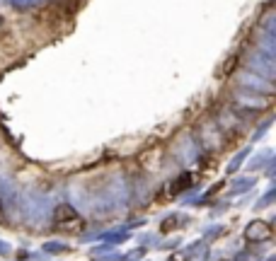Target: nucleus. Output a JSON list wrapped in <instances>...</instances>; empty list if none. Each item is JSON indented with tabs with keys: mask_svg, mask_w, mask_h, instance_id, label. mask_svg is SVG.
Listing matches in <instances>:
<instances>
[{
	"mask_svg": "<svg viewBox=\"0 0 276 261\" xmlns=\"http://www.w3.org/2000/svg\"><path fill=\"white\" fill-rule=\"evenodd\" d=\"M53 220H56V228L63 230V232H80V230L85 228V223L80 220V215L70 206H58L56 208V215H53Z\"/></svg>",
	"mask_w": 276,
	"mask_h": 261,
	"instance_id": "obj_1",
	"label": "nucleus"
},
{
	"mask_svg": "<svg viewBox=\"0 0 276 261\" xmlns=\"http://www.w3.org/2000/svg\"><path fill=\"white\" fill-rule=\"evenodd\" d=\"M245 235L252 242H267V239H271V225L264 223V220H257V223H252L250 228H247Z\"/></svg>",
	"mask_w": 276,
	"mask_h": 261,
	"instance_id": "obj_2",
	"label": "nucleus"
}]
</instances>
